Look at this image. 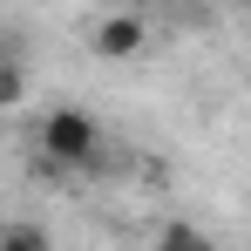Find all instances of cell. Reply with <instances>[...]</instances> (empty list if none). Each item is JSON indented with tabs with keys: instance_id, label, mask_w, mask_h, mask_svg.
<instances>
[{
	"instance_id": "obj_1",
	"label": "cell",
	"mask_w": 251,
	"mask_h": 251,
	"mask_svg": "<svg viewBox=\"0 0 251 251\" xmlns=\"http://www.w3.org/2000/svg\"><path fill=\"white\" fill-rule=\"evenodd\" d=\"M41 156L48 170H88L102 163V123L75 109V102H61V109H48L41 116Z\"/></svg>"
},
{
	"instance_id": "obj_2",
	"label": "cell",
	"mask_w": 251,
	"mask_h": 251,
	"mask_svg": "<svg viewBox=\"0 0 251 251\" xmlns=\"http://www.w3.org/2000/svg\"><path fill=\"white\" fill-rule=\"evenodd\" d=\"M143 48H150V21L143 14H102L88 27V54L95 61H136Z\"/></svg>"
},
{
	"instance_id": "obj_3",
	"label": "cell",
	"mask_w": 251,
	"mask_h": 251,
	"mask_svg": "<svg viewBox=\"0 0 251 251\" xmlns=\"http://www.w3.org/2000/svg\"><path fill=\"white\" fill-rule=\"evenodd\" d=\"M150 251H224V245H217V238H210V231H197V224H190V217H170L163 231H156V238H150Z\"/></svg>"
},
{
	"instance_id": "obj_4",
	"label": "cell",
	"mask_w": 251,
	"mask_h": 251,
	"mask_svg": "<svg viewBox=\"0 0 251 251\" xmlns=\"http://www.w3.org/2000/svg\"><path fill=\"white\" fill-rule=\"evenodd\" d=\"M0 251H54V231L34 217H7L0 224Z\"/></svg>"
},
{
	"instance_id": "obj_5",
	"label": "cell",
	"mask_w": 251,
	"mask_h": 251,
	"mask_svg": "<svg viewBox=\"0 0 251 251\" xmlns=\"http://www.w3.org/2000/svg\"><path fill=\"white\" fill-rule=\"evenodd\" d=\"M21 102H27V68H21V54L0 48V109H21Z\"/></svg>"
},
{
	"instance_id": "obj_6",
	"label": "cell",
	"mask_w": 251,
	"mask_h": 251,
	"mask_svg": "<svg viewBox=\"0 0 251 251\" xmlns=\"http://www.w3.org/2000/svg\"><path fill=\"white\" fill-rule=\"evenodd\" d=\"M238 7H245V14H251V0H238Z\"/></svg>"
}]
</instances>
